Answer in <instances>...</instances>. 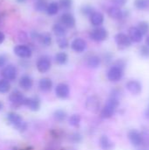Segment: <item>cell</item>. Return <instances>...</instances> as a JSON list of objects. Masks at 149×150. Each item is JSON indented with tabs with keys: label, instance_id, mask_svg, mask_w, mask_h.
Masks as SVG:
<instances>
[{
	"label": "cell",
	"instance_id": "d4e9b609",
	"mask_svg": "<svg viewBox=\"0 0 149 150\" xmlns=\"http://www.w3.org/2000/svg\"><path fill=\"white\" fill-rule=\"evenodd\" d=\"M53 33L57 37H65L67 34V28L61 23H55L53 25Z\"/></svg>",
	"mask_w": 149,
	"mask_h": 150
},
{
	"label": "cell",
	"instance_id": "ee69618b",
	"mask_svg": "<svg viewBox=\"0 0 149 150\" xmlns=\"http://www.w3.org/2000/svg\"><path fill=\"white\" fill-rule=\"evenodd\" d=\"M4 39H5V35L3 32L0 31V44H2L4 41Z\"/></svg>",
	"mask_w": 149,
	"mask_h": 150
},
{
	"label": "cell",
	"instance_id": "60d3db41",
	"mask_svg": "<svg viewBox=\"0 0 149 150\" xmlns=\"http://www.w3.org/2000/svg\"><path fill=\"white\" fill-rule=\"evenodd\" d=\"M7 56L5 54H0V68H4L7 62Z\"/></svg>",
	"mask_w": 149,
	"mask_h": 150
},
{
	"label": "cell",
	"instance_id": "5b68a950",
	"mask_svg": "<svg viewBox=\"0 0 149 150\" xmlns=\"http://www.w3.org/2000/svg\"><path fill=\"white\" fill-rule=\"evenodd\" d=\"M13 53L15 54V55H17L18 57H19L23 60L29 59L32 55V48L25 44H18V45L15 46L13 47Z\"/></svg>",
	"mask_w": 149,
	"mask_h": 150
},
{
	"label": "cell",
	"instance_id": "8992f818",
	"mask_svg": "<svg viewBox=\"0 0 149 150\" xmlns=\"http://www.w3.org/2000/svg\"><path fill=\"white\" fill-rule=\"evenodd\" d=\"M8 98H9V101H10L11 106L17 109V108H18L24 105V101H25V97L24 96V94L20 91L14 90L11 92Z\"/></svg>",
	"mask_w": 149,
	"mask_h": 150
},
{
	"label": "cell",
	"instance_id": "f1b7e54d",
	"mask_svg": "<svg viewBox=\"0 0 149 150\" xmlns=\"http://www.w3.org/2000/svg\"><path fill=\"white\" fill-rule=\"evenodd\" d=\"M68 124L73 127H78L81 124V116L79 114H72L68 118Z\"/></svg>",
	"mask_w": 149,
	"mask_h": 150
},
{
	"label": "cell",
	"instance_id": "ab89813d",
	"mask_svg": "<svg viewBox=\"0 0 149 150\" xmlns=\"http://www.w3.org/2000/svg\"><path fill=\"white\" fill-rule=\"evenodd\" d=\"M112 2V4L115 5V6H118V7H121V6H124L128 0H111Z\"/></svg>",
	"mask_w": 149,
	"mask_h": 150
},
{
	"label": "cell",
	"instance_id": "9c48e42d",
	"mask_svg": "<svg viewBox=\"0 0 149 150\" xmlns=\"http://www.w3.org/2000/svg\"><path fill=\"white\" fill-rule=\"evenodd\" d=\"M85 108L87 111L90 112H93V113L98 112L101 108V103H100L99 98L95 95L89 97L85 101Z\"/></svg>",
	"mask_w": 149,
	"mask_h": 150
},
{
	"label": "cell",
	"instance_id": "3957f363",
	"mask_svg": "<svg viewBox=\"0 0 149 150\" xmlns=\"http://www.w3.org/2000/svg\"><path fill=\"white\" fill-rule=\"evenodd\" d=\"M6 120L10 125L13 126V127L19 132H25L27 129V124L23 120L19 114L14 112H10L6 114Z\"/></svg>",
	"mask_w": 149,
	"mask_h": 150
},
{
	"label": "cell",
	"instance_id": "836d02e7",
	"mask_svg": "<svg viewBox=\"0 0 149 150\" xmlns=\"http://www.w3.org/2000/svg\"><path fill=\"white\" fill-rule=\"evenodd\" d=\"M149 5L148 0H135L134 6L138 10H146Z\"/></svg>",
	"mask_w": 149,
	"mask_h": 150
},
{
	"label": "cell",
	"instance_id": "d590c367",
	"mask_svg": "<svg viewBox=\"0 0 149 150\" xmlns=\"http://www.w3.org/2000/svg\"><path fill=\"white\" fill-rule=\"evenodd\" d=\"M58 4L60 8H62L64 10H68L73 5V0H59Z\"/></svg>",
	"mask_w": 149,
	"mask_h": 150
},
{
	"label": "cell",
	"instance_id": "d6a6232c",
	"mask_svg": "<svg viewBox=\"0 0 149 150\" xmlns=\"http://www.w3.org/2000/svg\"><path fill=\"white\" fill-rule=\"evenodd\" d=\"M138 29L141 32L143 35H146L149 33V23L147 21H141L138 24Z\"/></svg>",
	"mask_w": 149,
	"mask_h": 150
},
{
	"label": "cell",
	"instance_id": "7c38bea8",
	"mask_svg": "<svg viewBox=\"0 0 149 150\" xmlns=\"http://www.w3.org/2000/svg\"><path fill=\"white\" fill-rule=\"evenodd\" d=\"M55 95L60 99H67L70 95V88L65 83H60L56 85L54 90Z\"/></svg>",
	"mask_w": 149,
	"mask_h": 150
},
{
	"label": "cell",
	"instance_id": "4316f807",
	"mask_svg": "<svg viewBox=\"0 0 149 150\" xmlns=\"http://www.w3.org/2000/svg\"><path fill=\"white\" fill-rule=\"evenodd\" d=\"M54 61L58 65H65L68 61V55L65 52H58L54 55Z\"/></svg>",
	"mask_w": 149,
	"mask_h": 150
},
{
	"label": "cell",
	"instance_id": "44dd1931",
	"mask_svg": "<svg viewBox=\"0 0 149 150\" xmlns=\"http://www.w3.org/2000/svg\"><path fill=\"white\" fill-rule=\"evenodd\" d=\"M53 88V81L48 77H43L39 81V89L42 92H48Z\"/></svg>",
	"mask_w": 149,
	"mask_h": 150
},
{
	"label": "cell",
	"instance_id": "5bb4252c",
	"mask_svg": "<svg viewBox=\"0 0 149 150\" xmlns=\"http://www.w3.org/2000/svg\"><path fill=\"white\" fill-rule=\"evenodd\" d=\"M23 105H25V107H27L32 112H37L40 108V99L37 96L25 98Z\"/></svg>",
	"mask_w": 149,
	"mask_h": 150
},
{
	"label": "cell",
	"instance_id": "cb8c5ba5",
	"mask_svg": "<svg viewBox=\"0 0 149 150\" xmlns=\"http://www.w3.org/2000/svg\"><path fill=\"white\" fill-rule=\"evenodd\" d=\"M99 145L103 150H112L114 147L113 142L106 136V135H102L99 140Z\"/></svg>",
	"mask_w": 149,
	"mask_h": 150
},
{
	"label": "cell",
	"instance_id": "f6af8a7d",
	"mask_svg": "<svg viewBox=\"0 0 149 150\" xmlns=\"http://www.w3.org/2000/svg\"><path fill=\"white\" fill-rule=\"evenodd\" d=\"M3 25H4V17H3V14L0 12V28Z\"/></svg>",
	"mask_w": 149,
	"mask_h": 150
},
{
	"label": "cell",
	"instance_id": "1f68e13d",
	"mask_svg": "<svg viewBox=\"0 0 149 150\" xmlns=\"http://www.w3.org/2000/svg\"><path fill=\"white\" fill-rule=\"evenodd\" d=\"M95 8L92 7L91 5H89V4H86V5H83L80 9V11L81 13L83 15V16H88L90 17L94 11H95Z\"/></svg>",
	"mask_w": 149,
	"mask_h": 150
},
{
	"label": "cell",
	"instance_id": "e0dca14e",
	"mask_svg": "<svg viewBox=\"0 0 149 150\" xmlns=\"http://www.w3.org/2000/svg\"><path fill=\"white\" fill-rule=\"evenodd\" d=\"M128 36L132 42L139 43L143 40L144 35L141 33V32L138 29L137 26H132L128 30Z\"/></svg>",
	"mask_w": 149,
	"mask_h": 150
},
{
	"label": "cell",
	"instance_id": "c3c4849f",
	"mask_svg": "<svg viewBox=\"0 0 149 150\" xmlns=\"http://www.w3.org/2000/svg\"><path fill=\"white\" fill-rule=\"evenodd\" d=\"M146 42H147V46L149 47V34L147 36V39H146Z\"/></svg>",
	"mask_w": 149,
	"mask_h": 150
},
{
	"label": "cell",
	"instance_id": "7bdbcfd3",
	"mask_svg": "<svg viewBox=\"0 0 149 150\" xmlns=\"http://www.w3.org/2000/svg\"><path fill=\"white\" fill-rule=\"evenodd\" d=\"M112 55L111 54H106L105 55V62H106L107 63H109V62L112 61Z\"/></svg>",
	"mask_w": 149,
	"mask_h": 150
},
{
	"label": "cell",
	"instance_id": "8fae6325",
	"mask_svg": "<svg viewBox=\"0 0 149 150\" xmlns=\"http://www.w3.org/2000/svg\"><path fill=\"white\" fill-rule=\"evenodd\" d=\"M107 13L110 18H113L115 20H122L128 15V14H126L127 13L126 11H123L120 7H118L115 5L110 6L107 10Z\"/></svg>",
	"mask_w": 149,
	"mask_h": 150
},
{
	"label": "cell",
	"instance_id": "7a4b0ae2",
	"mask_svg": "<svg viewBox=\"0 0 149 150\" xmlns=\"http://www.w3.org/2000/svg\"><path fill=\"white\" fill-rule=\"evenodd\" d=\"M126 67V62L123 60H118L112 67L109 68L107 71V78L110 82L117 83L119 82L124 75V69Z\"/></svg>",
	"mask_w": 149,
	"mask_h": 150
},
{
	"label": "cell",
	"instance_id": "74e56055",
	"mask_svg": "<svg viewBox=\"0 0 149 150\" xmlns=\"http://www.w3.org/2000/svg\"><path fill=\"white\" fill-rule=\"evenodd\" d=\"M18 40L20 42H26L28 40V34L25 31H19L18 33Z\"/></svg>",
	"mask_w": 149,
	"mask_h": 150
},
{
	"label": "cell",
	"instance_id": "484cf974",
	"mask_svg": "<svg viewBox=\"0 0 149 150\" xmlns=\"http://www.w3.org/2000/svg\"><path fill=\"white\" fill-rule=\"evenodd\" d=\"M59 10H60L59 4L57 2L54 1V2H51L47 4L46 11H47V14L48 16H54L59 12Z\"/></svg>",
	"mask_w": 149,
	"mask_h": 150
},
{
	"label": "cell",
	"instance_id": "ba28073f",
	"mask_svg": "<svg viewBox=\"0 0 149 150\" xmlns=\"http://www.w3.org/2000/svg\"><path fill=\"white\" fill-rule=\"evenodd\" d=\"M1 75L3 76L4 79L9 81V82H12L17 78L18 76V69L15 65L13 64H8L5 65L2 71H1Z\"/></svg>",
	"mask_w": 149,
	"mask_h": 150
},
{
	"label": "cell",
	"instance_id": "bcb514c9",
	"mask_svg": "<svg viewBox=\"0 0 149 150\" xmlns=\"http://www.w3.org/2000/svg\"><path fill=\"white\" fill-rule=\"evenodd\" d=\"M145 117L149 120V106L147 108V110H146V112H145Z\"/></svg>",
	"mask_w": 149,
	"mask_h": 150
},
{
	"label": "cell",
	"instance_id": "603a6c76",
	"mask_svg": "<svg viewBox=\"0 0 149 150\" xmlns=\"http://www.w3.org/2000/svg\"><path fill=\"white\" fill-rule=\"evenodd\" d=\"M41 45L45 46V47H48L52 44V36L49 33L45 32V33H41L39 34L38 40H37Z\"/></svg>",
	"mask_w": 149,
	"mask_h": 150
},
{
	"label": "cell",
	"instance_id": "277c9868",
	"mask_svg": "<svg viewBox=\"0 0 149 150\" xmlns=\"http://www.w3.org/2000/svg\"><path fill=\"white\" fill-rule=\"evenodd\" d=\"M90 38L95 42H103L108 38V31L103 26H97L93 28L90 33Z\"/></svg>",
	"mask_w": 149,
	"mask_h": 150
},
{
	"label": "cell",
	"instance_id": "52a82bcc",
	"mask_svg": "<svg viewBox=\"0 0 149 150\" xmlns=\"http://www.w3.org/2000/svg\"><path fill=\"white\" fill-rule=\"evenodd\" d=\"M52 67V62L49 56L47 55H41L38 58L36 62V68L40 73H47L50 70Z\"/></svg>",
	"mask_w": 149,
	"mask_h": 150
},
{
	"label": "cell",
	"instance_id": "f35d334b",
	"mask_svg": "<svg viewBox=\"0 0 149 150\" xmlns=\"http://www.w3.org/2000/svg\"><path fill=\"white\" fill-rule=\"evenodd\" d=\"M140 54L144 58H149V47L148 46H142L140 49Z\"/></svg>",
	"mask_w": 149,
	"mask_h": 150
},
{
	"label": "cell",
	"instance_id": "2e32d148",
	"mask_svg": "<svg viewBox=\"0 0 149 150\" xmlns=\"http://www.w3.org/2000/svg\"><path fill=\"white\" fill-rule=\"evenodd\" d=\"M18 85L22 90L28 91L33 86V80L29 75H23L18 80Z\"/></svg>",
	"mask_w": 149,
	"mask_h": 150
},
{
	"label": "cell",
	"instance_id": "b9f144b4",
	"mask_svg": "<svg viewBox=\"0 0 149 150\" xmlns=\"http://www.w3.org/2000/svg\"><path fill=\"white\" fill-rule=\"evenodd\" d=\"M39 33L36 32V31H32L30 33V37L33 40H38V37H39Z\"/></svg>",
	"mask_w": 149,
	"mask_h": 150
},
{
	"label": "cell",
	"instance_id": "30bf717a",
	"mask_svg": "<svg viewBox=\"0 0 149 150\" xmlns=\"http://www.w3.org/2000/svg\"><path fill=\"white\" fill-rule=\"evenodd\" d=\"M115 42L119 49H125L126 47H129L132 45V41L129 38V36L124 33H119L114 37Z\"/></svg>",
	"mask_w": 149,
	"mask_h": 150
},
{
	"label": "cell",
	"instance_id": "83f0119b",
	"mask_svg": "<svg viewBox=\"0 0 149 150\" xmlns=\"http://www.w3.org/2000/svg\"><path fill=\"white\" fill-rule=\"evenodd\" d=\"M54 119L55 121H57L59 123H61L67 119V112L64 110L58 109L54 112Z\"/></svg>",
	"mask_w": 149,
	"mask_h": 150
},
{
	"label": "cell",
	"instance_id": "6da1fadb",
	"mask_svg": "<svg viewBox=\"0 0 149 150\" xmlns=\"http://www.w3.org/2000/svg\"><path fill=\"white\" fill-rule=\"evenodd\" d=\"M119 105V93L118 90H114L112 92L105 106L101 109L100 117L102 119L112 118L114 115Z\"/></svg>",
	"mask_w": 149,
	"mask_h": 150
},
{
	"label": "cell",
	"instance_id": "f546056e",
	"mask_svg": "<svg viewBox=\"0 0 149 150\" xmlns=\"http://www.w3.org/2000/svg\"><path fill=\"white\" fill-rule=\"evenodd\" d=\"M11 90V83L9 81L5 79L0 80V94H5L8 93Z\"/></svg>",
	"mask_w": 149,
	"mask_h": 150
},
{
	"label": "cell",
	"instance_id": "ac0fdd59",
	"mask_svg": "<svg viewBox=\"0 0 149 150\" xmlns=\"http://www.w3.org/2000/svg\"><path fill=\"white\" fill-rule=\"evenodd\" d=\"M90 24L95 26V27H97V26H102L104 21H105V16L102 12L100 11H95L90 17Z\"/></svg>",
	"mask_w": 149,
	"mask_h": 150
},
{
	"label": "cell",
	"instance_id": "681fc988",
	"mask_svg": "<svg viewBox=\"0 0 149 150\" xmlns=\"http://www.w3.org/2000/svg\"><path fill=\"white\" fill-rule=\"evenodd\" d=\"M3 108H4V104H3V103H2V102L0 101V111H1V110H2Z\"/></svg>",
	"mask_w": 149,
	"mask_h": 150
},
{
	"label": "cell",
	"instance_id": "e575fe53",
	"mask_svg": "<svg viewBox=\"0 0 149 150\" xmlns=\"http://www.w3.org/2000/svg\"><path fill=\"white\" fill-rule=\"evenodd\" d=\"M57 45L61 49H67L69 46L68 40L65 37H58L57 38Z\"/></svg>",
	"mask_w": 149,
	"mask_h": 150
},
{
	"label": "cell",
	"instance_id": "4dcf8cb0",
	"mask_svg": "<svg viewBox=\"0 0 149 150\" xmlns=\"http://www.w3.org/2000/svg\"><path fill=\"white\" fill-rule=\"evenodd\" d=\"M47 0H37L34 3V9L37 11H44L47 9Z\"/></svg>",
	"mask_w": 149,
	"mask_h": 150
},
{
	"label": "cell",
	"instance_id": "d6986e66",
	"mask_svg": "<svg viewBox=\"0 0 149 150\" xmlns=\"http://www.w3.org/2000/svg\"><path fill=\"white\" fill-rule=\"evenodd\" d=\"M126 89L133 95H139L142 91L141 83L137 80H130L126 83Z\"/></svg>",
	"mask_w": 149,
	"mask_h": 150
},
{
	"label": "cell",
	"instance_id": "8d00e7d4",
	"mask_svg": "<svg viewBox=\"0 0 149 150\" xmlns=\"http://www.w3.org/2000/svg\"><path fill=\"white\" fill-rule=\"evenodd\" d=\"M69 140L71 142L73 143H80L82 141H83V136L81 134L79 133H73L70 137H69Z\"/></svg>",
	"mask_w": 149,
	"mask_h": 150
},
{
	"label": "cell",
	"instance_id": "f907efd6",
	"mask_svg": "<svg viewBox=\"0 0 149 150\" xmlns=\"http://www.w3.org/2000/svg\"><path fill=\"white\" fill-rule=\"evenodd\" d=\"M21 150H24V149H21Z\"/></svg>",
	"mask_w": 149,
	"mask_h": 150
},
{
	"label": "cell",
	"instance_id": "ffe728a7",
	"mask_svg": "<svg viewBox=\"0 0 149 150\" xmlns=\"http://www.w3.org/2000/svg\"><path fill=\"white\" fill-rule=\"evenodd\" d=\"M128 139H129L130 142L135 147L141 146L143 142V139H142L141 134L136 130H131L128 133Z\"/></svg>",
	"mask_w": 149,
	"mask_h": 150
},
{
	"label": "cell",
	"instance_id": "7402d4cb",
	"mask_svg": "<svg viewBox=\"0 0 149 150\" xmlns=\"http://www.w3.org/2000/svg\"><path fill=\"white\" fill-rule=\"evenodd\" d=\"M86 64L90 69H97L101 64V58L97 54H91L87 57Z\"/></svg>",
	"mask_w": 149,
	"mask_h": 150
},
{
	"label": "cell",
	"instance_id": "7dc6e473",
	"mask_svg": "<svg viewBox=\"0 0 149 150\" xmlns=\"http://www.w3.org/2000/svg\"><path fill=\"white\" fill-rule=\"evenodd\" d=\"M27 0H16V2L17 3H19V4H23V3H25V2H26Z\"/></svg>",
	"mask_w": 149,
	"mask_h": 150
},
{
	"label": "cell",
	"instance_id": "4fadbf2b",
	"mask_svg": "<svg viewBox=\"0 0 149 150\" xmlns=\"http://www.w3.org/2000/svg\"><path fill=\"white\" fill-rule=\"evenodd\" d=\"M60 23L66 28H74L76 26V18L70 12H64L60 17Z\"/></svg>",
	"mask_w": 149,
	"mask_h": 150
},
{
	"label": "cell",
	"instance_id": "9a60e30c",
	"mask_svg": "<svg viewBox=\"0 0 149 150\" xmlns=\"http://www.w3.org/2000/svg\"><path fill=\"white\" fill-rule=\"evenodd\" d=\"M87 42L83 38H76L71 42V48L76 53H83L87 49Z\"/></svg>",
	"mask_w": 149,
	"mask_h": 150
}]
</instances>
